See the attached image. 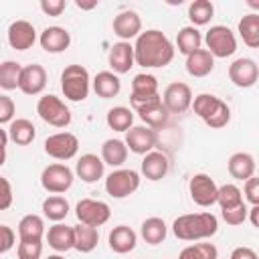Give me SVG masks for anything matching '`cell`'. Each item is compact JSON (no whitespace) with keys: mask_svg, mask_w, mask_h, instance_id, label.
<instances>
[{"mask_svg":"<svg viewBox=\"0 0 259 259\" xmlns=\"http://www.w3.org/2000/svg\"><path fill=\"white\" fill-rule=\"evenodd\" d=\"M45 237V221L40 214H24L18 221V239L26 241H42Z\"/></svg>","mask_w":259,"mask_h":259,"instance_id":"4dcf8cb0","label":"cell"},{"mask_svg":"<svg viewBox=\"0 0 259 259\" xmlns=\"http://www.w3.org/2000/svg\"><path fill=\"white\" fill-rule=\"evenodd\" d=\"M16 255H18V259H40V255H42V241L18 239Z\"/></svg>","mask_w":259,"mask_h":259,"instance_id":"7bdbcfd3","label":"cell"},{"mask_svg":"<svg viewBox=\"0 0 259 259\" xmlns=\"http://www.w3.org/2000/svg\"><path fill=\"white\" fill-rule=\"evenodd\" d=\"M61 91L69 101H85L91 91V77L83 65H67L61 73Z\"/></svg>","mask_w":259,"mask_h":259,"instance_id":"3957f363","label":"cell"},{"mask_svg":"<svg viewBox=\"0 0 259 259\" xmlns=\"http://www.w3.org/2000/svg\"><path fill=\"white\" fill-rule=\"evenodd\" d=\"M140 174L132 168H115L105 178V190L111 198H127L140 188Z\"/></svg>","mask_w":259,"mask_h":259,"instance_id":"5b68a950","label":"cell"},{"mask_svg":"<svg viewBox=\"0 0 259 259\" xmlns=\"http://www.w3.org/2000/svg\"><path fill=\"white\" fill-rule=\"evenodd\" d=\"M107 241H109V249H111L113 253L125 255V253H130V251L136 249L138 235H136V231H134L132 227H127V225H117V227H113V229L109 231Z\"/></svg>","mask_w":259,"mask_h":259,"instance_id":"603a6c76","label":"cell"},{"mask_svg":"<svg viewBox=\"0 0 259 259\" xmlns=\"http://www.w3.org/2000/svg\"><path fill=\"white\" fill-rule=\"evenodd\" d=\"M204 42H206V51L214 57V59H227L237 51V38L235 32L225 26V24H214L206 30L204 34Z\"/></svg>","mask_w":259,"mask_h":259,"instance_id":"277c9868","label":"cell"},{"mask_svg":"<svg viewBox=\"0 0 259 259\" xmlns=\"http://www.w3.org/2000/svg\"><path fill=\"white\" fill-rule=\"evenodd\" d=\"M40 208H42V214H45L49 221H53V223H61V221L67 219V214H69V202H67V198L61 196V194H53V196L45 198Z\"/></svg>","mask_w":259,"mask_h":259,"instance_id":"e575fe53","label":"cell"},{"mask_svg":"<svg viewBox=\"0 0 259 259\" xmlns=\"http://www.w3.org/2000/svg\"><path fill=\"white\" fill-rule=\"evenodd\" d=\"M140 235H142V239H144L146 243H150V245H160V243L166 239V235H168V227H166L164 219H160V217H150V219H146V221L142 223Z\"/></svg>","mask_w":259,"mask_h":259,"instance_id":"1f68e13d","label":"cell"},{"mask_svg":"<svg viewBox=\"0 0 259 259\" xmlns=\"http://www.w3.org/2000/svg\"><path fill=\"white\" fill-rule=\"evenodd\" d=\"M168 172H170V158H168L164 152L152 150V152L144 154V160H142V174H144L148 180L158 182V180H162Z\"/></svg>","mask_w":259,"mask_h":259,"instance_id":"ffe728a7","label":"cell"},{"mask_svg":"<svg viewBox=\"0 0 259 259\" xmlns=\"http://www.w3.org/2000/svg\"><path fill=\"white\" fill-rule=\"evenodd\" d=\"M47 259H65V257H63V255H59V253H55V255H49Z\"/></svg>","mask_w":259,"mask_h":259,"instance_id":"11a10c76","label":"cell"},{"mask_svg":"<svg viewBox=\"0 0 259 259\" xmlns=\"http://www.w3.org/2000/svg\"><path fill=\"white\" fill-rule=\"evenodd\" d=\"M247 210H249L247 204L241 202V204H237V206H233V208L221 210V214H223V221H225L227 225L237 227V225H243V223L247 221Z\"/></svg>","mask_w":259,"mask_h":259,"instance_id":"ee69618b","label":"cell"},{"mask_svg":"<svg viewBox=\"0 0 259 259\" xmlns=\"http://www.w3.org/2000/svg\"><path fill=\"white\" fill-rule=\"evenodd\" d=\"M12 200H14L12 186L4 176H0V210H8L12 206Z\"/></svg>","mask_w":259,"mask_h":259,"instance_id":"7dc6e473","label":"cell"},{"mask_svg":"<svg viewBox=\"0 0 259 259\" xmlns=\"http://www.w3.org/2000/svg\"><path fill=\"white\" fill-rule=\"evenodd\" d=\"M47 87V71L42 65H26L22 67V73H20V81H18V89L24 93V95H38L42 93Z\"/></svg>","mask_w":259,"mask_h":259,"instance_id":"2e32d148","label":"cell"},{"mask_svg":"<svg viewBox=\"0 0 259 259\" xmlns=\"http://www.w3.org/2000/svg\"><path fill=\"white\" fill-rule=\"evenodd\" d=\"M105 121L107 125L113 130V132H127L134 123V111L130 107H123V105H115L107 111L105 115Z\"/></svg>","mask_w":259,"mask_h":259,"instance_id":"d590c367","label":"cell"},{"mask_svg":"<svg viewBox=\"0 0 259 259\" xmlns=\"http://www.w3.org/2000/svg\"><path fill=\"white\" fill-rule=\"evenodd\" d=\"M75 172L67 164H49L40 172V184L51 194H63L73 186Z\"/></svg>","mask_w":259,"mask_h":259,"instance_id":"52a82bcc","label":"cell"},{"mask_svg":"<svg viewBox=\"0 0 259 259\" xmlns=\"http://www.w3.org/2000/svg\"><path fill=\"white\" fill-rule=\"evenodd\" d=\"M178 259H219V249L212 243H194L184 247Z\"/></svg>","mask_w":259,"mask_h":259,"instance_id":"ab89813d","label":"cell"},{"mask_svg":"<svg viewBox=\"0 0 259 259\" xmlns=\"http://www.w3.org/2000/svg\"><path fill=\"white\" fill-rule=\"evenodd\" d=\"M214 69V57L206 49H198L186 57V71L192 77H206Z\"/></svg>","mask_w":259,"mask_h":259,"instance_id":"83f0119b","label":"cell"},{"mask_svg":"<svg viewBox=\"0 0 259 259\" xmlns=\"http://www.w3.org/2000/svg\"><path fill=\"white\" fill-rule=\"evenodd\" d=\"M38 42H40V49L45 53H51V55H57V53H63L69 49L71 45V34L67 28L63 26H47L40 36H38Z\"/></svg>","mask_w":259,"mask_h":259,"instance_id":"ac0fdd59","label":"cell"},{"mask_svg":"<svg viewBox=\"0 0 259 259\" xmlns=\"http://www.w3.org/2000/svg\"><path fill=\"white\" fill-rule=\"evenodd\" d=\"M158 79L150 73H140L134 77L132 81V95H130V103H132V111L142 107L148 101L158 99Z\"/></svg>","mask_w":259,"mask_h":259,"instance_id":"30bf717a","label":"cell"},{"mask_svg":"<svg viewBox=\"0 0 259 259\" xmlns=\"http://www.w3.org/2000/svg\"><path fill=\"white\" fill-rule=\"evenodd\" d=\"M247 214H249V219H251V225H253L255 229H259V204H253V206L247 210Z\"/></svg>","mask_w":259,"mask_h":259,"instance_id":"816d5d0a","label":"cell"},{"mask_svg":"<svg viewBox=\"0 0 259 259\" xmlns=\"http://www.w3.org/2000/svg\"><path fill=\"white\" fill-rule=\"evenodd\" d=\"M75 217L79 223L89 225V227H101L109 221L111 217V208L107 202L103 200H95V198H81L75 206Z\"/></svg>","mask_w":259,"mask_h":259,"instance_id":"ba28073f","label":"cell"},{"mask_svg":"<svg viewBox=\"0 0 259 259\" xmlns=\"http://www.w3.org/2000/svg\"><path fill=\"white\" fill-rule=\"evenodd\" d=\"M217 202H219L221 210H227V208H233L245 200H243V192L237 184H223L217 188Z\"/></svg>","mask_w":259,"mask_h":259,"instance_id":"f35d334b","label":"cell"},{"mask_svg":"<svg viewBox=\"0 0 259 259\" xmlns=\"http://www.w3.org/2000/svg\"><path fill=\"white\" fill-rule=\"evenodd\" d=\"M127 160V148L123 140L117 138H109L103 142L101 146V162L111 166V168H119L123 166V162Z\"/></svg>","mask_w":259,"mask_h":259,"instance_id":"484cf974","label":"cell"},{"mask_svg":"<svg viewBox=\"0 0 259 259\" xmlns=\"http://www.w3.org/2000/svg\"><path fill=\"white\" fill-rule=\"evenodd\" d=\"M103 172H105V164L97 154H83L75 164L77 178H81L87 184H93L99 178H103Z\"/></svg>","mask_w":259,"mask_h":259,"instance_id":"7402d4cb","label":"cell"},{"mask_svg":"<svg viewBox=\"0 0 259 259\" xmlns=\"http://www.w3.org/2000/svg\"><path fill=\"white\" fill-rule=\"evenodd\" d=\"M14 243H16V233L10 227L0 225V255L10 251L14 247Z\"/></svg>","mask_w":259,"mask_h":259,"instance_id":"681fc988","label":"cell"},{"mask_svg":"<svg viewBox=\"0 0 259 259\" xmlns=\"http://www.w3.org/2000/svg\"><path fill=\"white\" fill-rule=\"evenodd\" d=\"M200 45H202V34H200L198 28H194V26H182V28L178 30V34H176L178 53H182V55L188 57L190 53L198 51Z\"/></svg>","mask_w":259,"mask_h":259,"instance_id":"836d02e7","label":"cell"},{"mask_svg":"<svg viewBox=\"0 0 259 259\" xmlns=\"http://www.w3.org/2000/svg\"><path fill=\"white\" fill-rule=\"evenodd\" d=\"M107 61H109L111 73H115V75L130 73V69L136 65V63H134V45L123 42V40L115 42V45L109 49Z\"/></svg>","mask_w":259,"mask_h":259,"instance_id":"d6986e66","label":"cell"},{"mask_svg":"<svg viewBox=\"0 0 259 259\" xmlns=\"http://www.w3.org/2000/svg\"><path fill=\"white\" fill-rule=\"evenodd\" d=\"M123 142H125L127 152L144 156V154L152 152L154 146L158 144V132L148 127V125H132L125 132V140Z\"/></svg>","mask_w":259,"mask_h":259,"instance_id":"8fae6325","label":"cell"},{"mask_svg":"<svg viewBox=\"0 0 259 259\" xmlns=\"http://www.w3.org/2000/svg\"><path fill=\"white\" fill-rule=\"evenodd\" d=\"M91 89L95 91L97 97L101 99H111L117 97L121 91V81L115 73L111 71H99L93 79H91Z\"/></svg>","mask_w":259,"mask_h":259,"instance_id":"cb8c5ba5","label":"cell"},{"mask_svg":"<svg viewBox=\"0 0 259 259\" xmlns=\"http://www.w3.org/2000/svg\"><path fill=\"white\" fill-rule=\"evenodd\" d=\"M219 103H221V99H219L217 95H212V93H200V95H196V97L192 99L190 107H192V111L204 121V119L219 107Z\"/></svg>","mask_w":259,"mask_h":259,"instance_id":"60d3db41","label":"cell"},{"mask_svg":"<svg viewBox=\"0 0 259 259\" xmlns=\"http://www.w3.org/2000/svg\"><path fill=\"white\" fill-rule=\"evenodd\" d=\"M16 113V105L8 95H0V125L2 123H10L14 119Z\"/></svg>","mask_w":259,"mask_h":259,"instance_id":"f6af8a7d","label":"cell"},{"mask_svg":"<svg viewBox=\"0 0 259 259\" xmlns=\"http://www.w3.org/2000/svg\"><path fill=\"white\" fill-rule=\"evenodd\" d=\"M229 174L235 180H249L251 176H255V158L249 152H235L229 162H227Z\"/></svg>","mask_w":259,"mask_h":259,"instance_id":"d4e9b609","label":"cell"},{"mask_svg":"<svg viewBox=\"0 0 259 259\" xmlns=\"http://www.w3.org/2000/svg\"><path fill=\"white\" fill-rule=\"evenodd\" d=\"M174 53H176L174 45L158 28L144 30L136 36L134 63L144 67V69H158V67L170 65L174 59Z\"/></svg>","mask_w":259,"mask_h":259,"instance_id":"6da1fadb","label":"cell"},{"mask_svg":"<svg viewBox=\"0 0 259 259\" xmlns=\"http://www.w3.org/2000/svg\"><path fill=\"white\" fill-rule=\"evenodd\" d=\"M36 113L38 117L53 125V127H67L71 123V111L69 107L57 97V95H42L36 103Z\"/></svg>","mask_w":259,"mask_h":259,"instance_id":"8992f818","label":"cell"},{"mask_svg":"<svg viewBox=\"0 0 259 259\" xmlns=\"http://www.w3.org/2000/svg\"><path fill=\"white\" fill-rule=\"evenodd\" d=\"M212 14H214V6L208 0H194L188 6V18L192 22L190 26H194V28L208 24L210 18H212Z\"/></svg>","mask_w":259,"mask_h":259,"instance_id":"8d00e7d4","label":"cell"},{"mask_svg":"<svg viewBox=\"0 0 259 259\" xmlns=\"http://www.w3.org/2000/svg\"><path fill=\"white\" fill-rule=\"evenodd\" d=\"M45 152L55 160H71L79 152V140L71 132H57L45 140Z\"/></svg>","mask_w":259,"mask_h":259,"instance_id":"9c48e42d","label":"cell"},{"mask_svg":"<svg viewBox=\"0 0 259 259\" xmlns=\"http://www.w3.org/2000/svg\"><path fill=\"white\" fill-rule=\"evenodd\" d=\"M142 32V18L134 10H121L113 18V34L119 36L123 42H130Z\"/></svg>","mask_w":259,"mask_h":259,"instance_id":"e0dca14e","label":"cell"},{"mask_svg":"<svg viewBox=\"0 0 259 259\" xmlns=\"http://www.w3.org/2000/svg\"><path fill=\"white\" fill-rule=\"evenodd\" d=\"M20 73H22V65L18 61H4L0 63V89L4 91H12L18 87L20 81Z\"/></svg>","mask_w":259,"mask_h":259,"instance_id":"74e56055","label":"cell"},{"mask_svg":"<svg viewBox=\"0 0 259 259\" xmlns=\"http://www.w3.org/2000/svg\"><path fill=\"white\" fill-rule=\"evenodd\" d=\"M67 8V0H40V10L47 16H61Z\"/></svg>","mask_w":259,"mask_h":259,"instance_id":"c3c4849f","label":"cell"},{"mask_svg":"<svg viewBox=\"0 0 259 259\" xmlns=\"http://www.w3.org/2000/svg\"><path fill=\"white\" fill-rule=\"evenodd\" d=\"M217 188H219L217 182L208 174H204V172L192 174V178L188 182L190 198L198 206H212L217 202Z\"/></svg>","mask_w":259,"mask_h":259,"instance_id":"7c38bea8","label":"cell"},{"mask_svg":"<svg viewBox=\"0 0 259 259\" xmlns=\"http://www.w3.org/2000/svg\"><path fill=\"white\" fill-rule=\"evenodd\" d=\"M47 241H49V247H53L57 253H65L73 249V227L55 223L53 227H49Z\"/></svg>","mask_w":259,"mask_h":259,"instance_id":"f1b7e54d","label":"cell"},{"mask_svg":"<svg viewBox=\"0 0 259 259\" xmlns=\"http://www.w3.org/2000/svg\"><path fill=\"white\" fill-rule=\"evenodd\" d=\"M219 231V219L212 212H190L180 214L172 223V233L180 241L210 239Z\"/></svg>","mask_w":259,"mask_h":259,"instance_id":"7a4b0ae2","label":"cell"},{"mask_svg":"<svg viewBox=\"0 0 259 259\" xmlns=\"http://www.w3.org/2000/svg\"><path fill=\"white\" fill-rule=\"evenodd\" d=\"M241 192L245 194L247 202H251V206L253 204H259V178L251 176L249 180H245V186H243Z\"/></svg>","mask_w":259,"mask_h":259,"instance_id":"bcb514c9","label":"cell"},{"mask_svg":"<svg viewBox=\"0 0 259 259\" xmlns=\"http://www.w3.org/2000/svg\"><path fill=\"white\" fill-rule=\"evenodd\" d=\"M34 136H36V127L32 125L30 119L16 117L8 125V140L14 142L16 146H28V144H32Z\"/></svg>","mask_w":259,"mask_h":259,"instance_id":"f546056e","label":"cell"},{"mask_svg":"<svg viewBox=\"0 0 259 259\" xmlns=\"http://www.w3.org/2000/svg\"><path fill=\"white\" fill-rule=\"evenodd\" d=\"M4 162H6V146L0 144V168L4 166Z\"/></svg>","mask_w":259,"mask_h":259,"instance_id":"db71d44e","label":"cell"},{"mask_svg":"<svg viewBox=\"0 0 259 259\" xmlns=\"http://www.w3.org/2000/svg\"><path fill=\"white\" fill-rule=\"evenodd\" d=\"M99 243V231L89 225H75L73 227V249L79 253H91Z\"/></svg>","mask_w":259,"mask_h":259,"instance_id":"4316f807","label":"cell"},{"mask_svg":"<svg viewBox=\"0 0 259 259\" xmlns=\"http://www.w3.org/2000/svg\"><path fill=\"white\" fill-rule=\"evenodd\" d=\"M162 103L168 113H184L192 103V91L186 83L174 81L164 89Z\"/></svg>","mask_w":259,"mask_h":259,"instance_id":"5bb4252c","label":"cell"},{"mask_svg":"<svg viewBox=\"0 0 259 259\" xmlns=\"http://www.w3.org/2000/svg\"><path fill=\"white\" fill-rule=\"evenodd\" d=\"M229 259H259V257L251 247H237V249L231 251Z\"/></svg>","mask_w":259,"mask_h":259,"instance_id":"f907efd6","label":"cell"},{"mask_svg":"<svg viewBox=\"0 0 259 259\" xmlns=\"http://www.w3.org/2000/svg\"><path fill=\"white\" fill-rule=\"evenodd\" d=\"M239 34L243 38V42L249 49H257L259 47V14L257 12H249L239 20Z\"/></svg>","mask_w":259,"mask_h":259,"instance_id":"d6a6232c","label":"cell"},{"mask_svg":"<svg viewBox=\"0 0 259 259\" xmlns=\"http://www.w3.org/2000/svg\"><path fill=\"white\" fill-rule=\"evenodd\" d=\"M138 115H140V119L148 125V127H152V130H162L166 123H168V117H170V113L166 111V107H164V103H162V97H158V99H154V101H148V103H144L142 107H138V109H134Z\"/></svg>","mask_w":259,"mask_h":259,"instance_id":"44dd1931","label":"cell"},{"mask_svg":"<svg viewBox=\"0 0 259 259\" xmlns=\"http://www.w3.org/2000/svg\"><path fill=\"white\" fill-rule=\"evenodd\" d=\"M75 6L79 10H91V8H97V0H91V2H83V0H75Z\"/></svg>","mask_w":259,"mask_h":259,"instance_id":"f5cc1de1","label":"cell"},{"mask_svg":"<svg viewBox=\"0 0 259 259\" xmlns=\"http://www.w3.org/2000/svg\"><path fill=\"white\" fill-rule=\"evenodd\" d=\"M6 36H8V45L14 51H26V49H30L36 42L34 24L28 22V20H14V22H10Z\"/></svg>","mask_w":259,"mask_h":259,"instance_id":"9a60e30c","label":"cell"},{"mask_svg":"<svg viewBox=\"0 0 259 259\" xmlns=\"http://www.w3.org/2000/svg\"><path fill=\"white\" fill-rule=\"evenodd\" d=\"M231 121V107L221 99V103H219V107L204 119V123L208 125V127H212V130H219V127H225L227 123Z\"/></svg>","mask_w":259,"mask_h":259,"instance_id":"b9f144b4","label":"cell"},{"mask_svg":"<svg viewBox=\"0 0 259 259\" xmlns=\"http://www.w3.org/2000/svg\"><path fill=\"white\" fill-rule=\"evenodd\" d=\"M229 79L241 89H249L259 79V67L249 57H239L229 65Z\"/></svg>","mask_w":259,"mask_h":259,"instance_id":"4fadbf2b","label":"cell"}]
</instances>
